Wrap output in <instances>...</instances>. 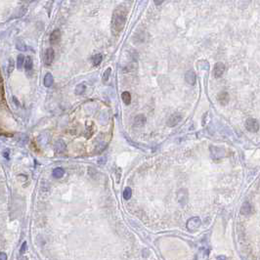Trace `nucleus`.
Here are the masks:
<instances>
[{
  "instance_id": "27",
  "label": "nucleus",
  "mask_w": 260,
  "mask_h": 260,
  "mask_svg": "<svg viewBox=\"0 0 260 260\" xmlns=\"http://www.w3.org/2000/svg\"><path fill=\"white\" fill-rule=\"evenodd\" d=\"M7 259V255L4 252H0V260H6Z\"/></svg>"
},
{
  "instance_id": "3",
  "label": "nucleus",
  "mask_w": 260,
  "mask_h": 260,
  "mask_svg": "<svg viewBox=\"0 0 260 260\" xmlns=\"http://www.w3.org/2000/svg\"><path fill=\"white\" fill-rule=\"evenodd\" d=\"M201 223L202 221L199 217H193L187 222V229L191 232H195L201 226Z\"/></svg>"
},
{
  "instance_id": "7",
  "label": "nucleus",
  "mask_w": 260,
  "mask_h": 260,
  "mask_svg": "<svg viewBox=\"0 0 260 260\" xmlns=\"http://www.w3.org/2000/svg\"><path fill=\"white\" fill-rule=\"evenodd\" d=\"M54 57H55V52H54L52 48H48L45 52V56H44V63H45V65L50 66L54 61Z\"/></svg>"
},
{
  "instance_id": "10",
  "label": "nucleus",
  "mask_w": 260,
  "mask_h": 260,
  "mask_svg": "<svg viewBox=\"0 0 260 260\" xmlns=\"http://www.w3.org/2000/svg\"><path fill=\"white\" fill-rule=\"evenodd\" d=\"M61 39V31L59 30H54L50 35V42L51 44H58Z\"/></svg>"
},
{
  "instance_id": "8",
  "label": "nucleus",
  "mask_w": 260,
  "mask_h": 260,
  "mask_svg": "<svg viewBox=\"0 0 260 260\" xmlns=\"http://www.w3.org/2000/svg\"><path fill=\"white\" fill-rule=\"evenodd\" d=\"M217 100L218 102L223 105V106H225L229 103V100H230V98H229V94L226 92V91H222L220 93H218L217 95Z\"/></svg>"
},
{
  "instance_id": "14",
  "label": "nucleus",
  "mask_w": 260,
  "mask_h": 260,
  "mask_svg": "<svg viewBox=\"0 0 260 260\" xmlns=\"http://www.w3.org/2000/svg\"><path fill=\"white\" fill-rule=\"evenodd\" d=\"M53 82H54L53 75L50 73L46 74V75L44 76V86L45 87H51Z\"/></svg>"
},
{
  "instance_id": "13",
  "label": "nucleus",
  "mask_w": 260,
  "mask_h": 260,
  "mask_svg": "<svg viewBox=\"0 0 260 260\" xmlns=\"http://www.w3.org/2000/svg\"><path fill=\"white\" fill-rule=\"evenodd\" d=\"M252 211V204H250L249 202H246L244 204H243V207H241V214H244V215H248L250 214Z\"/></svg>"
},
{
  "instance_id": "2",
  "label": "nucleus",
  "mask_w": 260,
  "mask_h": 260,
  "mask_svg": "<svg viewBox=\"0 0 260 260\" xmlns=\"http://www.w3.org/2000/svg\"><path fill=\"white\" fill-rule=\"evenodd\" d=\"M209 149H210L211 157L214 159H220V158H224V157L226 156V152H225V150H224V149L215 147V146H210Z\"/></svg>"
},
{
  "instance_id": "1",
  "label": "nucleus",
  "mask_w": 260,
  "mask_h": 260,
  "mask_svg": "<svg viewBox=\"0 0 260 260\" xmlns=\"http://www.w3.org/2000/svg\"><path fill=\"white\" fill-rule=\"evenodd\" d=\"M127 19V10L123 6H119L113 13L112 30L113 34H119L125 26Z\"/></svg>"
},
{
  "instance_id": "18",
  "label": "nucleus",
  "mask_w": 260,
  "mask_h": 260,
  "mask_svg": "<svg viewBox=\"0 0 260 260\" xmlns=\"http://www.w3.org/2000/svg\"><path fill=\"white\" fill-rule=\"evenodd\" d=\"M102 55L101 54H96V55H94L93 56V58H92V63H93V65L94 66H99L100 64H101V62H102Z\"/></svg>"
},
{
  "instance_id": "25",
  "label": "nucleus",
  "mask_w": 260,
  "mask_h": 260,
  "mask_svg": "<svg viewBox=\"0 0 260 260\" xmlns=\"http://www.w3.org/2000/svg\"><path fill=\"white\" fill-rule=\"evenodd\" d=\"M25 249H26V243L25 241V243L22 245V246H21V249H20V253L21 254H24L25 252Z\"/></svg>"
},
{
  "instance_id": "9",
  "label": "nucleus",
  "mask_w": 260,
  "mask_h": 260,
  "mask_svg": "<svg viewBox=\"0 0 260 260\" xmlns=\"http://www.w3.org/2000/svg\"><path fill=\"white\" fill-rule=\"evenodd\" d=\"M185 80L187 81L188 84L194 85L196 83V74L193 70H188L185 75Z\"/></svg>"
},
{
  "instance_id": "23",
  "label": "nucleus",
  "mask_w": 260,
  "mask_h": 260,
  "mask_svg": "<svg viewBox=\"0 0 260 260\" xmlns=\"http://www.w3.org/2000/svg\"><path fill=\"white\" fill-rule=\"evenodd\" d=\"M16 46H17V49L20 50V51H25V50H26L25 44V42L22 41V40H18V41H17V44H16Z\"/></svg>"
},
{
  "instance_id": "26",
  "label": "nucleus",
  "mask_w": 260,
  "mask_h": 260,
  "mask_svg": "<svg viewBox=\"0 0 260 260\" xmlns=\"http://www.w3.org/2000/svg\"><path fill=\"white\" fill-rule=\"evenodd\" d=\"M154 2L157 6H159L164 2V0H154Z\"/></svg>"
},
{
  "instance_id": "12",
  "label": "nucleus",
  "mask_w": 260,
  "mask_h": 260,
  "mask_svg": "<svg viewBox=\"0 0 260 260\" xmlns=\"http://www.w3.org/2000/svg\"><path fill=\"white\" fill-rule=\"evenodd\" d=\"M146 123V118L145 115L143 114H138L137 116H135V119H134V125L137 127H141L143 126Z\"/></svg>"
},
{
  "instance_id": "16",
  "label": "nucleus",
  "mask_w": 260,
  "mask_h": 260,
  "mask_svg": "<svg viewBox=\"0 0 260 260\" xmlns=\"http://www.w3.org/2000/svg\"><path fill=\"white\" fill-rule=\"evenodd\" d=\"M121 98H122V101L125 105H130L131 103V95L129 92L125 91L121 94Z\"/></svg>"
},
{
  "instance_id": "28",
  "label": "nucleus",
  "mask_w": 260,
  "mask_h": 260,
  "mask_svg": "<svg viewBox=\"0 0 260 260\" xmlns=\"http://www.w3.org/2000/svg\"><path fill=\"white\" fill-rule=\"evenodd\" d=\"M102 159H103V160H99V161H98V163H99V164H102V163H106L105 158H102Z\"/></svg>"
},
{
  "instance_id": "15",
  "label": "nucleus",
  "mask_w": 260,
  "mask_h": 260,
  "mask_svg": "<svg viewBox=\"0 0 260 260\" xmlns=\"http://www.w3.org/2000/svg\"><path fill=\"white\" fill-rule=\"evenodd\" d=\"M52 174H53L54 177L58 179V178H61L63 175L65 174V170L63 169V168H61V167H57V168H55V169L53 170Z\"/></svg>"
},
{
  "instance_id": "6",
  "label": "nucleus",
  "mask_w": 260,
  "mask_h": 260,
  "mask_svg": "<svg viewBox=\"0 0 260 260\" xmlns=\"http://www.w3.org/2000/svg\"><path fill=\"white\" fill-rule=\"evenodd\" d=\"M224 71H225V65L223 64L221 62H218L215 64L214 66V69H213V74H214V76L216 78H219L223 75Z\"/></svg>"
},
{
  "instance_id": "22",
  "label": "nucleus",
  "mask_w": 260,
  "mask_h": 260,
  "mask_svg": "<svg viewBox=\"0 0 260 260\" xmlns=\"http://www.w3.org/2000/svg\"><path fill=\"white\" fill-rule=\"evenodd\" d=\"M131 196H132V191H131V189L130 188H125L124 189V192H123V198H124V200H129L130 198H131Z\"/></svg>"
},
{
  "instance_id": "20",
  "label": "nucleus",
  "mask_w": 260,
  "mask_h": 260,
  "mask_svg": "<svg viewBox=\"0 0 260 260\" xmlns=\"http://www.w3.org/2000/svg\"><path fill=\"white\" fill-rule=\"evenodd\" d=\"M25 56L24 55H19L17 59V67L19 69H21L23 68V66L25 65Z\"/></svg>"
},
{
  "instance_id": "11",
  "label": "nucleus",
  "mask_w": 260,
  "mask_h": 260,
  "mask_svg": "<svg viewBox=\"0 0 260 260\" xmlns=\"http://www.w3.org/2000/svg\"><path fill=\"white\" fill-rule=\"evenodd\" d=\"M66 148H67V146H66L65 142L63 140H58L55 143V145H54V149H55V151L57 152L58 154H61V153H63V152H65Z\"/></svg>"
},
{
  "instance_id": "19",
  "label": "nucleus",
  "mask_w": 260,
  "mask_h": 260,
  "mask_svg": "<svg viewBox=\"0 0 260 260\" xmlns=\"http://www.w3.org/2000/svg\"><path fill=\"white\" fill-rule=\"evenodd\" d=\"M85 89H86V86L84 84H78L76 87H75V93L76 95H82L84 92H85Z\"/></svg>"
},
{
  "instance_id": "4",
  "label": "nucleus",
  "mask_w": 260,
  "mask_h": 260,
  "mask_svg": "<svg viewBox=\"0 0 260 260\" xmlns=\"http://www.w3.org/2000/svg\"><path fill=\"white\" fill-rule=\"evenodd\" d=\"M181 120H182V114L181 113H173V114L170 115V118L167 120V126L173 127V126H175V125H177Z\"/></svg>"
},
{
  "instance_id": "5",
  "label": "nucleus",
  "mask_w": 260,
  "mask_h": 260,
  "mask_svg": "<svg viewBox=\"0 0 260 260\" xmlns=\"http://www.w3.org/2000/svg\"><path fill=\"white\" fill-rule=\"evenodd\" d=\"M246 128L249 132H257L259 129V123L257 120H255L253 119H248L246 121Z\"/></svg>"
},
{
  "instance_id": "24",
  "label": "nucleus",
  "mask_w": 260,
  "mask_h": 260,
  "mask_svg": "<svg viewBox=\"0 0 260 260\" xmlns=\"http://www.w3.org/2000/svg\"><path fill=\"white\" fill-rule=\"evenodd\" d=\"M15 69V63L13 61V59H10L9 60V65H8V75H11L12 74V71L14 70Z\"/></svg>"
},
{
  "instance_id": "29",
  "label": "nucleus",
  "mask_w": 260,
  "mask_h": 260,
  "mask_svg": "<svg viewBox=\"0 0 260 260\" xmlns=\"http://www.w3.org/2000/svg\"><path fill=\"white\" fill-rule=\"evenodd\" d=\"M21 1H26V0H21Z\"/></svg>"
},
{
  "instance_id": "17",
  "label": "nucleus",
  "mask_w": 260,
  "mask_h": 260,
  "mask_svg": "<svg viewBox=\"0 0 260 260\" xmlns=\"http://www.w3.org/2000/svg\"><path fill=\"white\" fill-rule=\"evenodd\" d=\"M32 65H33L32 59L30 57H26V59L25 61V68L26 71H30L32 69Z\"/></svg>"
},
{
  "instance_id": "21",
  "label": "nucleus",
  "mask_w": 260,
  "mask_h": 260,
  "mask_svg": "<svg viewBox=\"0 0 260 260\" xmlns=\"http://www.w3.org/2000/svg\"><path fill=\"white\" fill-rule=\"evenodd\" d=\"M111 73H112V69L111 68H109V69H107L106 70H105V73H104V75H103V81H104V83H106L108 80H109V78H110V76H111Z\"/></svg>"
}]
</instances>
